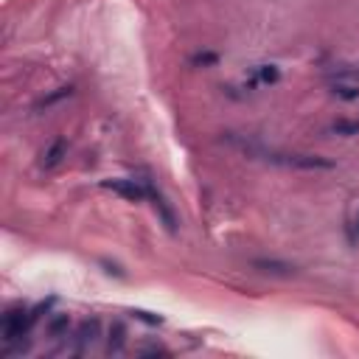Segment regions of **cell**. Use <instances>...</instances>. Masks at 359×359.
Masks as SVG:
<instances>
[{
	"instance_id": "6da1fadb",
	"label": "cell",
	"mask_w": 359,
	"mask_h": 359,
	"mask_svg": "<svg viewBox=\"0 0 359 359\" xmlns=\"http://www.w3.org/2000/svg\"><path fill=\"white\" fill-rule=\"evenodd\" d=\"M28 328H31V320H28V314H25L22 309H11V311H6L3 320H0V334H3V342H6V345L22 339V337L28 334Z\"/></svg>"
},
{
	"instance_id": "7a4b0ae2",
	"label": "cell",
	"mask_w": 359,
	"mask_h": 359,
	"mask_svg": "<svg viewBox=\"0 0 359 359\" xmlns=\"http://www.w3.org/2000/svg\"><path fill=\"white\" fill-rule=\"evenodd\" d=\"M101 188L129 199V202H143L146 199V180H126V177H115V180H101Z\"/></svg>"
},
{
	"instance_id": "3957f363",
	"label": "cell",
	"mask_w": 359,
	"mask_h": 359,
	"mask_svg": "<svg viewBox=\"0 0 359 359\" xmlns=\"http://www.w3.org/2000/svg\"><path fill=\"white\" fill-rule=\"evenodd\" d=\"M272 163H283V165H292V168H306V171H314V168H331L334 163L320 157V154H269Z\"/></svg>"
},
{
	"instance_id": "277c9868",
	"label": "cell",
	"mask_w": 359,
	"mask_h": 359,
	"mask_svg": "<svg viewBox=\"0 0 359 359\" xmlns=\"http://www.w3.org/2000/svg\"><path fill=\"white\" fill-rule=\"evenodd\" d=\"M146 196L151 199V208H154V213L163 219L165 230H168V233H174V230H177V213H174V208L168 205V199H165V196H163V194H160L149 180H146Z\"/></svg>"
},
{
	"instance_id": "5b68a950",
	"label": "cell",
	"mask_w": 359,
	"mask_h": 359,
	"mask_svg": "<svg viewBox=\"0 0 359 359\" xmlns=\"http://www.w3.org/2000/svg\"><path fill=\"white\" fill-rule=\"evenodd\" d=\"M65 157H67V140L65 137H53L39 154V168H56Z\"/></svg>"
},
{
	"instance_id": "8992f818",
	"label": "cell",
	"mask_w": 359,
	"mask_h": 359,
	"mask_svg": "<svg viewBox=\"0 0 359 359\" xmlns=\"http://www.w3.org/2000/svg\"><path fill=\"white\" fill-rule=\"evenodd\" d=\"M98 331H101V323L95 317L90 320H81L79 323V331H76V353H84L87 345H93L98 339Z\"/></svg>"
},
{
	"instance_id": "52a82bcc",
	"label": "cell",
	"mask_w": 359,
	"mask_h": 359,
	"mask_svg": "<svg viewBox=\"0 0 359 359\" xmlns=\"http://www.w3.org/2000/svg\"><path fill=\"white\" fill-rule=\"evenodd\" d=\"M252 266H255L258 272H266V275H292V272H294L292 264L278 261V258H255Z\"/></svg>"
},
{
	"instance_id": "ba28073f",
	"label": "cell",
	"mask_w": 359,
	"mask_h": 359,
	"mask_svg": "<svg viewBox=\"0 0 359 359\" xmlns=\"http://www.w3.org/2000/svg\"><path fill=\"white\" fill-rule=\"evenodd\" d=\"M123 345H126V328H123V323H121V320H115V323L109 325L107 353H121V351H123Z\"/></svg>"
},
{
	"instance_id": "9c48e42d",
	"label": "cell",
	"mask_w": 359,
	"mask_h": 359,
	"mask_svg": "<svg viewBox=\"0 0 359 359\" xmlns=\"http://www.w3.org/2000/svg\"><path fill=\"white\" fill-rule=\"evenodd\" d=\"M73 95V87L67 84V87H56L53 93H48V95H42L36 104H34V109L39 112V109H48V107H53V104H59V101H65V98H70Z\"/></svg>"
},
{
	"instance_id": "30bf717a",
	"label": "cell",
	"mask_w": 359,
	"mask_h": 359,
	"mask_svg": "<svg viewBox=\"0 0 359 359\" xmlns=\"http://www.w3.org/2000/svg\"><path fill=\"white\" fill-rule=\"evenodd\" d=\"M328 132H334V135H339V137H351V135H359V123L351 121V118H337V121L328 126Z\"/></svg>"
},
{
	"instance_id": "8fae6325",
	"label": "cell",
	"mask_w": 359,
	"mask_h": 359,
	"mask_svg": "<svg viewBox=\"0 0 359 359\" xmlns=\"http://www.w3.org/2000/svg\"><path fill=\"white\" fill-rule=\"evenodd\" d=\"M331 93H334L337 98H342V101H353V98H359V87H353V84H342V81L331 84Z\"/></svg>"
},
{
	"instance_id": "7c38bea8",
	"label": "cell",
	"mask_w": 359,
	"mask_h": 359,
	"mask_svg": "<svg viewBox=\"0 0 359 359\" xmlns=\"http://www.w3.org/2000/svg\"><path fill=\"white\" fill-rule=\"evenodd\" d=\"M216 62H219V53H213V50H199L191 56V65H196V67H213Z\"/></svg>"
},
{
	"instance_id": "4fadbf2b",
	"label": "cell",
	"mask_w": 359,
	"mask_h": 359,
	"mask_svg": "<svg viewBox=\"0 0 359 359\" xmlns=\"http://www.w3.org/2000/svg\"><path fill=\"white\" fill-rule=\"evenodd\" d=\"M67 325H70V317H67V314H59V317H53V320L48 323V334H50V337H62V334L67 331Z\"/></svg>"
},
{
	"instance_id": "5bb4252c",
	"label": "cell",
	"mask_w": 359,
	"mask_h": 359,
	"mask_svg": "<svg viewBox=\"0 0 359 359\" xmlns=\"http://www.w3.org/2000/svg\"><path fill=\"white\" fill-rule=\"evenodd\" d=\"M129 314L137 317V320H143V323H149V325H160V323H163L160 314H151V311H146V309H132Z\"/></svg>"
},
{
	"instance_id": "9a60e30c",
	"label": "cell",
	"mask_w": 359,
	"mask_h": 359,
	"mask_svg": "<svg viewBox=\"0 0 359 359\" xmlns=\"http://www.w3.org/2000/svg\"><path fill=\"white\" fill-rule=\"evenodd\" d=\"M278 76H280V73H278L275 65H261V67H258V79H261V81H278Z\"/></svg>"
},
{
	"instance_id": "2e32d148",
	"label": "cell",
	"mask_w": 359,
	"mask_h": 359,
	"mask_svg": "<svg viewBox=\"0 0 359 359\" xmlns=\"http://www.w3.org/2000/svg\"><path fill=\"white\" fill-rule=\"evenodd\" d=\"M137 353L140 356H168V351L163 345H143V348H137Z\"/></svg>"
},
{
	"instance_id": "e0dca14e",
	"label": "cell",
	"mask_w": 359,
	"mask_h": 359,
	"mask_svg": "<svg viewBox=\"0 0 359 359\" xmlns=\"http://www.w3.org/2000/svg\"><path fill=\"white\" fill-rule=\"evenodd\" d=\"M104 266H107V272H109V275L115 272L118 278H123V272H121V266H118V264H109V261H104Z\"/></svg>"
},
{
	"instance_id": "ac0fdd59",
	"label": "cell",
	"mask_w": 359,
	"mask_h": 359,
	"mask_svg": "<svg viewBox=\"0 0 359 359\" xmlns=\"http://www.w3.org/2000/svg\"><path fill=\"white\" fill-rule=\"evenodd\" d=\"M356 227H359V213H356Z\"/></svg>"
}]
</instances>
